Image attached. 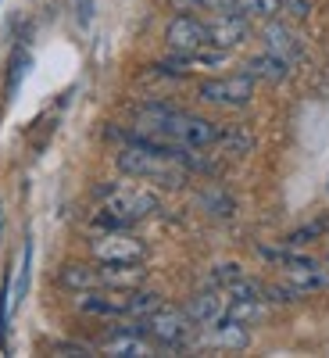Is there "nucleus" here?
<instances>
[{
	"label": "nucleus",
	"mask_w": 329,
	"mask_h": 358,
	"mask_svg": "<svg viewBox=\"0 0 329 358\" xmlns=\"http://www.w3.org/2000/svg\"><path fill=\"white\" fill-rule=\"evenodd\" d=\"M8 101L18 94V86H22V79H25V72H29V54L25 50H15L11 54V62H8Z\"/></svg>",
	"instance_id": "nucleus-20"
},
{
	"label": "nucleus",
	"mask_w": 329,
	"mask_h": 358,
	"mask_svg": "<svg viewBox=\"0 0 329 358\" xmlns=\"http://www.w3.org/2000/svg\"><path fill=\"white\" fill-rule=\"evenodd\" d=\"M322 222L315 219V222H305V226H297V229H290L286 236H283V244H290V248H308V244H315V241H322Z\"/></svg>",
	"instance_id": "nucleus-18"
},
{
	"label": "nucleus",
	"mask_w": 329,
	"mask_h": 358,
	"mask_svg": "<svg viewBox=\"0 0 329 358\" xmlns=\"http://www.w3.org/2000/svg\"><path fill=\"white\" fill-rule=\"evenodd\" d=\"M97 262H143L147 258V244L140 236H133L129 229H97V236L89 241Z\"/></svg>",
	"instance_id": "nucleus-5"
},
{
	"label": "nucleus",
	"mask_w": 329,
	"mask_h": 358,
	"mask_svg": "<svg viewBox=\"0 0 329 358\" xmlns=\"http://www.w3.org/2000/svg\"><path fill=\"white\" fill-rule=\"evenodd\" d=\"M312 11H315L312 0H283V8H279V15H286L290 22H305Z\"/></svg>",
	"instance_id": "nucleus-21"
},
{
	"label": "nucleus",
	"mask_w": 329,
	"mask_h": 358,
	"mask_svg": "<svg viewBox=\"0 0 329 358\" xmlns=\"http://www.w3.org/2000/svg\"><path fill=\"white\" fill-rule=\"evenodd\" d=\"M261 40H265V50H268V54H276V57H283V62H286L290 69L305 57L301 36H297L286 22L268 18V22H265V29H261Z\"/></svg>",
	"instance_id": "nucleus-9"
},
{
	"label": "nucleus",
	"mask_w": 329,
	"mask_h": 358,
	"mask_svg": "<svg viewBox=\"0 0 329 358\" xmlns=\"http://www.w3.org/2000/svg\"><path fill=\"white\" fill-rule=\"evenodd\" d=\"M57 283L72 294H82V290H97L101 287V273H97V262L86 265V262H68L61 265V273H57Z\"/></svg>",
	"instance_id": "nucleus-13"
},
{
	"label": "nucleus",
	"mask_w": 329,
	"mask_h": 358,
	"mask_svg": "<svg viewBox=\"0 0 329 358\" xmlns=\"http://www.w3.org/2000/svg\"><path fill=\"white\" fill-rule=\"evenodd\" d=\"M193 344H197V348H212V351H244V348L251 344V326L222 315V319L212 322V326H197Z\"/></svg>",
	"instance_id": "nucleus-7"
},
{
	"label": "nucleus",
	"mask_w": 329,
	"mask_h": 358,
	"mask_svg": "<svg viewBox=\"0 0 329 358\" xmlns=\"http://www.w3.org/2000/svg\"><path fill=\"white\" fill-rule=\"evenodd\" d=\"M226 305H229V294L212 283V287L197 290L190 301H187V315H190L197 326H212V322H219V319L226 315Z\"/></svg>",
	"instance_id": "nucleus-11"
},
{
	"label": "nucleus",
	"mask_w": 329,
	"mask_h": 358,
	"mask_svg": "<svg viewBox=\"0 0 329 358\" xmlns=\"http://www.w3.org/2000/svg\"><path fill=\"white\" fill-rule=\"evenodd\" d=\"M207 36H212V47L215 50H236L240 43H247L251 36V25H247V15L240 11H222L215 15L212 22H207Z\"/></svg>",
	"instance_id": "nucleus-8"
},
{
	"label": "nucleus",
	"mask_w": 329,
	"mask_h": 358,
	"mask_svg": "<svg viewBox=\"0 0 329 358\" xmlns=\"http://www.w3.org/2000/svg\"><path fill=\"white\" fill-rule=\"evenodd\" d=\"M326 262H329V258H326Z\"/></svg>",
	"instance_id": "nucleus-24"
},
{
	"label": "nucleus",
	"mask_w": 329,
	"mask_h": 358,
	"mask_svg": "<svg viewBox=\"0 0 329 358\" xmlns=\"http://www.w3.org/2000/svg\"><path fill=\"white\" fill-rule=\"evenodd\" d=\"M140 326L158 344V351H187L193 348V337H197V322L187 315V308H175V305L154 308L147 319H140Z\"/></svg>",
	"instance_id": "nucleus-2"
},
{
	"label": "nucleus",
	"mask_w": 329,
	"mask_h": 358,
	"mask_svg": "<svg viewBox=\"0 0 329 358\" xmlns=\"http://www.w3.org/2000/svg\"><path fill=\"white\" fill-rule=\"evenodd\" d=\"M265 312H268V301H258V297H229V305H226V315L244 322V326L261 322Z\"/></svg>",
	"instance_id": "nucleus-15"
},
{
	"label": "nucleus",
	"mask_w": 329,
	"mask_h": 358,
	"mask_svg": "<svg viewBox=\"0 0 329 358\" xmlns=\"http://www.w3.org/2000/svg\"><path fill=\"white\" fill-rule=\"evenodd\" d=\"M158 194L143 187H104L101 190V212L94 215L97 229H129L158 212Z\"/></svg>",
	"instance_id": "nucleus-1"
},
{
	"label": "nucleus",
	"mask_w": 329,
	"mask_h": 358,
	"mask_svg": "<svg viewBox=\"0 0 329 358\" xmlns=\"http://www.w3.org/2000/svg\"><path fill=\"white\" fill-rule=\"evenodd\" d=\"M283 283H286L297 297H312V294L329 290V268H326V262L308 258V262H301V265L286 268V273H283Z\"/></svg>",
	"instance_id": "nucleus-10"
},
{
	"label": "nucleus",
	"mask_w": 329,
	"mask_h": 358,
	"mask_svg": "<svg viewBox=\"0 0 329 358\" xmlns=\"http://www.w3.org/2000/svg\"><path fill=\"white\" fill-rule=\"evenodd\" d=\"M54 355H72V358H86V355H94V348L89 344H79V341H54L50 344Z\"/></svg>",
	"instance_id": "nucleus-22"
},
{
	"label": "nucleus",
	"mask_w": 329,
	"mask_h": 358,
	"mask_svg": "<svg viewBox=\"0 0 329 358\" xmlns=\"http://www.w3.org/2000/svg\"><path fill=\"white\" fill-rule=\"evenodd\" d=\"M197 97H200L204 104H215V108H226V111L247 108V104L254 101V79H251L247 72L204 79V83L197 86Z\"/></svg>",
	"instance_id": "nucleus-3"
},
{
	"label": "nucleus",
	"mask_w": 329,
	"mask_h": 358,
	"mask_svg": "<svg viewBox=\"0 0 329 358\" xmlns=\"http://www.w3.org/2000/svg\"><path fill=\"white\" fill-rule=\"evenodd\" d=\"M104 355H118V358H143V355H158V344L143 334L140 319H122V326L108 330L97 344Z\"/></svg>",
	"instance_id": "nucleus-4"
},
{
	"label": "nucleus",
	"mask_w": 329,
	"mask_h": 358,
	"mask_svg": "<svg viewBox=\"0 0 329 358\" xmlns=\"http://www.w3.org/2000/svg\"><path fill=\"white\" fill-rule=\"evenodd\" d=\"M244 72H247L254 83H272V86H276V83H283L293 69L283 62V57H276V54L261 50V54H254L251 62H247V69H244Z\"/></svg>",
	"instance_id": "nucleus-14"
},
{
	"label": "nucleus",
	"mask_w": 329,
	"mask_h": 358,
	"mask_svg": "<svg viewBox=\"0 0 329 358\" xmlns=\"http://www.w3.org/2000/svg\"><path fill=\"white\" fill-rule=\"evenodd\" d=\"M97 273H101V287L108 290H133L143 287L147 280L143 262H97Z\"/></svg>",
	"instance_id": "nucleus-12"
},
{
	"label": "nucleus",
	"mask_w": 329,
	"mask_h": 358,
	"mask_svg": "<svg viewBox=\"0 0 329 358\" xmlns=\"http://www.w3.org/2000/svg\"><path fill=\"white\" fill-rule=\"evenodd\" d=\"M279 8H283V0H236V11L247 15V18H279Z\"/></svg>",
	"instance_id": "nucleus-17"
},
{
	"label": "nucleus",
	"mask_w": 329,
	"mask_h": 358,
	"mask_svg": "<svg viewBox=\"0 0 329 358\" xmlns=\"http://www.w3.org/2000/svg\"><path fill=\"white\" fill-rule=\"evenodd\" d=\"M29 268H33V241H25V248H22V265H18V283H15V290H11V308L25 297V290H29Z\"/></svg>",
	"instance_id": "nucleus-19"
},
{
	"label": "nucleus",
	"mask_w": 329,
	"mask_h": 358,
	"mask_svg": "<svg viewBox=\"0 0 329 358\" xmlns=\"http://www.w3.org/2000/svg\"><path fill=\"white\" fill-rule=\"evenodd\" d=\"M319 222H322V233H326V236H329V212H326V215H322V219H319Z\"/></svg>",
	"instance_id": "nucleus-23"
},
{
	"label": "nucleus",
	"mask_w": 329,
	"mask_h": 358,
	"mask_svg": "<svg viewBox=\"0 0 329 358\" xmlns=\"http://www.w3.org/2000/svg\"><path fill=\"white\" fill-rule=\"evenodd\" d=\"M215 147H222V151L233 155V158H244V155L254 151V136H251L244 126H233V129H222V133H219V143H215Z\"/></svg>",
	"instance_id": "nucleus-16"
},
{
	"label": "nucleus",
	"mask_w": 329,
	"mask_h": 358,
	"mask_svg": "<svg viewBox=\"0 0 329 358\" xmlns=\"http://www.w3.org/2000/svg\"><path fill=\"white\" fill-rule=\"evenodd\" d=\"M165 43H168L175 54H193V50L212 47V36H207V22L197 18L193 11H179V15L165 25Z\"/></svg>",
	"instance_id": "nucleus-6"
}]
</instances>
